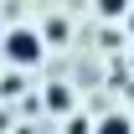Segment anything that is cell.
<instances>
[{"label": "cell", "mask_w": 134, "mask_h": 134, "mask_svg": "<svg viewBox=\"0 0 134 134\" xmlns=\"http://www.w3.org/2000/svg\"><path fill=\"white\" fill-rule=\"evenodd\" d=\"M5 57H10L16 67L41 62V36H36V31H10V36H5Z\"/></svg>", "instance_id": "cell-1"}, {"label": "cell", "mask_w": 134, "mask_h": 134, "mask_svg": "<svg viewBox=\"0 0 134 134\" xmlns=\"http://www.w3.org/2000/svg\"><path fill=\"white\" fill-rule=\"evenodd\" d=\"M98 134H134V124H129V119H119V114H114V119H103V129H98Z\"/></svg>", "instance_id": "cell-2"}, {"label": "cell", "mask_w": 134, "mask_h": 134, "mask_svg": "<svg viewBox=\"0 0 134 134\" xmlns=\"http://www.w3.org/2000/svg\"><path fill=\"white\" fill-rule=\"evenodd\" d=\"M98 10H103V16H124V10H129V0H98Z\"/></svg>", "instance_id": "cell-3"}, {"label": "cell", "mask_w": 134, "mask_h": 134, "mask_svg": "<svg viewBox=\"0 0 134 134\" xmlns=\"http://www.w3.org/2000/svg\"><path fill=\"white\" fill-rule=\"evenodd\" d=\"M47 108H57V114L67 108V93H62V88H52V93H47Z\"/></svg>", "instance_id": "cell-4"}, {"label": "cell", "mask_w": 134, "mask_h": 134, "mask_svg": "<svg viewBox=\"0 0 134 134\" xmlns=\"http://www.w3.org/2000/svg\"><path fill=\"white\" fill-rule=\"evenodd\" d=\"M0 129H5V114H0Z\"/></svg>", "instance_id": "cell-5"}, {"label": "cell", "mask_w": 134, "mask_h": 134, "mask_svg": "<svg viewBox=\"0 0 134 134\" xmlns=\"http://www.w3.org/2000/svg\"><path fill=\"white\" fill-rule=\"evenodd\" d=\"M129 31H134V16H129Z\"/></svg>", "instance_id": "cell-6"}]
</instances>
